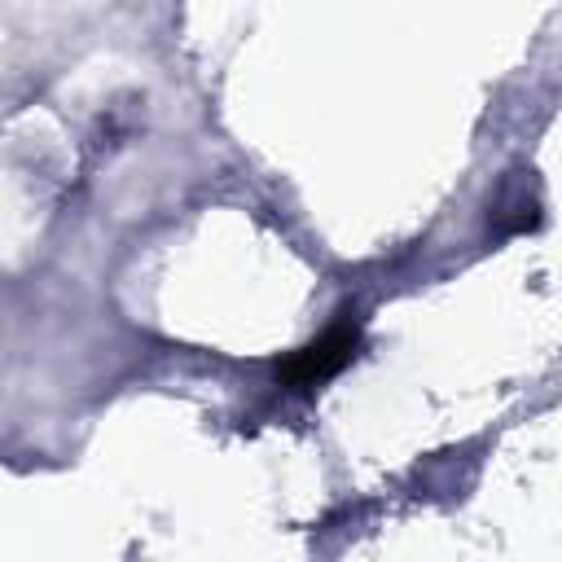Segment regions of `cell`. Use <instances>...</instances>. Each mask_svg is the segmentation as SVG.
<instances>
[{
	"label": "cell",
	"mask_w": 562,
	"mask_h": 562,
	"mask_svg": "<svg viewBox=\"0 0 562 562\" xmlns=\"http://www.w3.org/2000/svg\"><path fill=\"white\" fill-rule=\"evenodd\" d=\"M356 347H360V334H356L351 325H334V329H325L321 338H312L307 347H299V351L281 364V382L294 386V391L321 386V382H329V378L356 356Z\"/></svg>",
	"instance_id": "1"
}]
</instances>
